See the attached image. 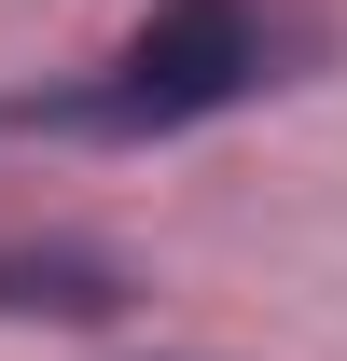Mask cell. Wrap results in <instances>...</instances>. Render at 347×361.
Instances as JSON below:
<instances>
[{
  "instance_id": "1",
  "label": "cell",
  "mask_w": 347,
  "mask_h": 361,
  "mask_svg": "<svg viewBox=\"0 0 347 361\" xmlns=\"http://www.w3.org/2000/svg\"><path fill=\"white\" fill-rule=\"evenodd\" d=\"M292 42H305V28L278 14V0H167V14L111 56V84L42 97L28 126H70V139H181V126H209V111H236L250 84H278Z\"/></svg>"
},
{
  "instance_id": "2",
  "label": "cell",
  "mask_w": 347,
  "mask_h": 361,
  "mask_svg": "<svg viewBox=\"0 0 347 361\" xmlns=\"http://www.w3.org/2000/svg\"><path fill=\"white\" fill-rule=\"evenodd\" d=\"M139 278L97 236H0V319H126Z\"/></svg>"
}]
</instances>
